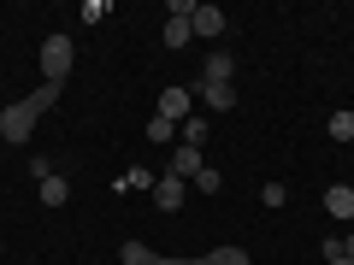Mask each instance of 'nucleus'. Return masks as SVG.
<instances>
[{"mask_svg": "<svg viewBox=\"0 0 354 265\" xmlns=\"http://www.w3.org/2000/svg\"><path fill=\"white\" fill-rule=\"evenodd\" d=\"M53 101H59V83H41L36 95H24V101H12L6 112H0V141H30V130H36V118L48 112Z\"/></svg>", "mask_w": 354, "mask_h": 265, "instance_id": "obj_1", "label": "nucleus"}, {"mask_svg": "<svg viewBox=\"0 0 354 265\" xmlns=\"http://www.w3.org/2000/svg\"><path fill=\"white\" fill-rule=\"evenodd\" d=\"M118 259H124V265H254L242 248H213L207 259H160L148 242H124V248H118Z\"/></svg>", "mask_w": 354, "mask_h": 265, "instance_id": "obj_2", "label": "nucleus"}, {"mask_svg": "<svg viewBox=\"0 0 354 265\" xmlns=\"http://www.w3.org/2000/svg\"><path fill=\"white\" fill-rule=\"evenodd\" d=\"M71 59H77L71 36H48V41H41V77H48V83H65V71H71Z\"/></svg>", "mask_w": 354, "mask_h": 265, "instance_id": "obj_3", "label": "nucleus"}, {"mask_svg": "<svg viewBox=\"0 0 354 265\" xmlns=\"http://www.w3.org/2000/svg\"><path fill=\"white\" fill-rule=\"evenodd\" d=\"M189 95L207 106V112H236V88H230V83H195Z\"/></svg>", "mask_w": 354, "mask_h": 265, "instance_id": "obj_4", "label": "nucleus"}, {"mask_svg": "<svg viewBox=\"0 0 354 265\" xmlns=\"http://www.w3.org/2000/svg\"><path fill=\"white\" fill-rule=\"evenodd\" d=\"M183 195H189V183H183V177H171V171L153 183V206H160V213H177V206H183Z\"/></svg>", "mask_w": 354, "mask_h": 265, "instance_id": "obj_5", "label": "nucleus"}, {"mask_svg": "<svg viewBox=\"0 0 354 265\" xmlns=\"http://www.w3.org/2000/svg\"><path fill=\"white\" fill-rule=\"evenodd\" d=\"M189 24H195V36L218 41V36L230 30V18H225V6H195V18H189Z\"/></svg>", "mask_w": 354, "mask_h": 265, "instance_id": "obj_6", "label": "nucleus"}, {"mask_svg": "<svg viewBox=\"0 0 354 265\" xmlns=\"http://www.w3.org/2000/svg\"><path fill=\"white\" fill-rule=\"evenodd\" d=\"M189 101H195V95H189V88H160V118H171V124H183V118H189Z\"/></svg>", "mask_w": 354, "mask_h": 265, "instance_id": "obj_7", "label": "nucleus"}, {"mask_svg": "<svg viewBox=\"0 0 354 265\" xmlns=\"http://www.w3.org/2000/svg\"><path fill=\"white\" fill-rule=\"evenodd\" d=\"M165 171H171V177H183V183H195V177L207 171V159H201V148H177Z\"/></svg>", "mask_w": 354, "mask_h": 265, "instance_id": "obj_8", "label": "nucleus"}, {"mask_svg": "<svg viewBox=\"0 0 354 265\" xmlns=\"http://www.w3.org/2000/svg\"><path fill=\"white\" fill-rule=\"evenodd\" d=\"M325 213L330 218H354V183H330L325 189Z\"/></svg>", "mask_w": 354, "mask_h": 265, "instance_id": "obj_9", "label": "nucleus"}, {"mask_svg": "<svg viewBox=\"0 0 354 265\" xmlns=\"http://www.w3.org/2000/svg\"><path fill=\"white\" fill-rule=\"evenodd\" d=\"M36 195H41V206H65V201H71V183L53 171V177H41V183H36Z\"/></svg>", "mask_w": 354, "mask_h": 265, "instance_id": "obj_10", "label": "nucleus"}, {"mask_svg": "<svg viewBox=\"0 0 354 265\" xmlns=\"http://www.w3.org/2000/svg\"><path fill=\"white\" fill-rule=\"evenodd\" d=\"M153 183H160V177H153L148 165H130V171L118 177V195H130V189H148V195H153Z\"/></svg>", "mask_w": 354, "mask_h": 265, "instance_id": "obj_11", "label": "nucleus"}, {"mask_svg": "<svg viewBox=\"0 0 354 265\" xmlns=\"http://www.w3.org/2000/svg\"><path fill=\"white\" fill-rule=\"evenodd\" d=\"M189 36H195L189 18H165V48H189Z\"/></svg>", "mask_w": 354, "mask_h": 265, "instance_id": "obj_12", "label": "nucleus"}, {"mask_svg": "<svg viewBox=\"0 0 354 265\" xmlns=\"http://www.w3.org/2000/svg\"><path fill=\"white\" fill-rule=\"evenodd\" d=\"M230 71H236V65H230L225 53H213V59L201 65V83H230Z\"/></svg>", "mask_w": 354, "mask_h": 265, "instance_id": "obj_13", "label": "nucleus"}, {"mask_svg": "<svg viewBox=\"0 0 354 265\" xmlns=\"http://www.w3.org/2000/svg\"><path fill=\"white\" fill-rule=\"evenodd\" d=\"M171 136H177V124H171V118H160V112H153V118H148V141H153V148H165Z\"/></svg>", "mask_w": 354, "mask_h": 265, "instance_id": "obj_14", "label": "nucleus"}, {"mask_svg": "<svg viewBox=\"0 0 354 265\" xmlns=\"http://www.w3.org/2000/svg\"><path fill=\"white\" fill-rule=\"evenodd\" d=\"M330 141H354V112H330Z\"/></svg>", "mask_w": 354, "mask_h": 265, "instance_id": "obj_15", "label": "nucleus"}, {"mask_svg": "<svg viewBox=\"0 0 354 265\" xmlns=\"http://www.w3.org/2000/svg\"><path fill=\"white\" fill-rule=\"evenodd\" d=\"M201 141H207V118H183V148H201Z\"/></svg>", "mask_w": 354, "mask_h": 265, "instance_id": "obj_16", "label": "nucleus"}, {"mask_svg": "<svg viewBox=\"0 0 354 265\" xmlns=\"http://www.w3.org/2000/svg\"><path fill=\"white\" fill-rule=\"evenodd\" d=\"M195 189H201V195H218V189H225V177H218V171H213V165H207V171H201V177H195Z\"/></svg>", "mask_w": 354, "mask_h": 265, "instance_id": "obj_17", "label": "nucleus"}, {"mask_svg": "<svg viewBox=\"0 0 354 265\" xmlns=\"http://www.w3.org/2000/svg\"><path fill=\"white\" fill-rule=\"evenodd\" d=\"M283 201H290V189H283V183H266V189H260V206H283Z\"/></svg>", "mask_w": 354, "mask_h": 265, "instance_id": "obj_18", "label": "nucleus"}, {"mask_svg": "<svg viewBox=\"0 0 354 265\" xmlns=\"http://www.w3.org/2000/svg\"><path fill=\"white\" fill-rule=\"evenodd\" d=\"M325 265H354V259H348V253H337V259H325Z\"/></svg>", "mask_w": 354, "mask_h": 265, "instance_id": "obj_19", "label": "nucleus"}, {"mask_svg": "<svg viewBox=\"0 0 354 265\" xmlns=\"http://www.w3.org/2000/svg\"><path fill=\"white\" fill-rule=\"evenodd\" d=\"M342 253H348V259H354V236H348V242H342Z\"/></svg>", "mask_w": 354, "mask_h": 265, "instance_id": "obj_20", "label": "nucleus"}, {"mask_svg": "<svg viewBox=\"0 0 354 265\" xmlns=\"http://www.w3.org/2000/svg\"><path fill=\"white\" fill-rule=\"evenodd\" d=\"M18 265H24V259H18Z\"/></svg>", "mask_w": 354, "mask_h": 265, "instance_id": "obj_21", "label": "nucleus"}]
</instances>
